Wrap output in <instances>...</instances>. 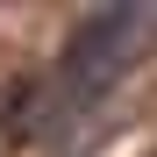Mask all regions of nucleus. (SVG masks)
Instances as JSON below:
<instances>
[{"label":"nucleus","instance_id":"1","mask_svg":"<svg viewBox=\"0 0 157 157\" xmlns=\"http://www.w3.org/2000/svg\"><path fill=\"white\" fill-rule=\"evenodd\" d=\"M143 21H150V7H100V14L78 21V36L64 43L57 71L43 78L50 86V136L78 128L93 100H107V86L128 71V50L143 43Z\"/></svg>","mask_w":157,"mask_h":157}]
</instances>
